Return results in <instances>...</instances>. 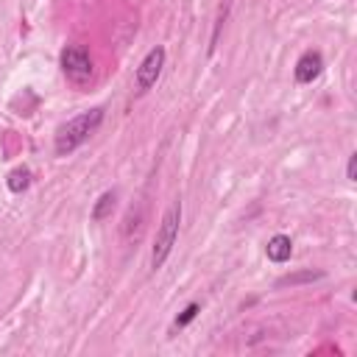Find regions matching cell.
Wrapping results in <instances>:
<instances>
[{"label":"cell","instance_id":"7","mask_svg":"<svg viewBox=\"0 0 357 357\" xmlns=\"http://www.w3.org/2000/svg\"><path fill=\"white\" fill-rule=\"evenodd\" d=\"M8 190L11 192H22V190H28V184H31V170L28 167H14L11 173H8Z\"/></svg>","mask_w":357,"mask_h":357},{"label":"cell","instance_id":"8","mask_svg":"<svg viewBox=\"0 0 357 357\" xmlns=\"http://www.w3.org/2000/svg\"><path fill=\"white\" fill-rule=\"evenodd\" d=\"M114 198H117L114 192H103V195L98 198V204L92 206V220H103V218L114 209Z\"/></svg>","mask_w":357,"mask_h":357},{"label":"cell","instance_id":"11","mask_svg":"<svg viewBox=\"0 0 357 357\" xmlns=\"http://www.w3.org/2000/svg\"><path fill=\"white\" fill-rule=\"evenodd\" d=\"M354 173H357V156H349V167H346L349 181H354Z\"/></svg>","mask_w":357,"mask_h":357},{"label":"cell","instance_id":"10","mask_svg":"<svg viewBox=\"0 0 357 357\" xmlns=\"http://www.w3.org/2000/svg\"><path fill=\"white\" fill-rule=\"evenodd\" d=\"M321 273H312V271H307V273H298V276H284V279H279V284H296V282H304V279H318Z\"/></svg>","mask_w":357,"mask_h":357},{"label":"cell","instance_id":"1","mask_svg":"<svg viewBox=\"0 0 357 357\" xmlns=\"http://www.w3.org/2000/svg\"><path fill=\"white\" fill-rule=\"evenodd\" d=\"M100 123H103V109H89V112H84V114L67 120V123L56 131V153H59V156L73 153L81 142L89 139V134H92Z\"/></svg>","mask_w":357,"mask_h":357},{"label":"cell","instance_id":"5","mask_svg":"<svg viewBox=\"0 0 357 357\" xmlns=\"http://www.w3.org/2000/svg\"><path fill=\"white\" fill-rule=\"evenodd\" d=\"M321 70H324V59H321V53L307 50V53L296 61V81H298V84H312V81L321 75Z\"/></svg>","mask_w":357,"mask_h":357},{"label":"cell","instance_id":"3","mask_svg":"<svg viewBox=\"0 0 357 357\" xmlns=\"http://www.w3.org/2000/svg\"><path fill=\"white\" fill-rule=\"evenodd\" d=\"M61 70L73 84H86L92 78V59L81 45H70L61 50Z\"/></svg>","mask_w":357,"mask_h":357},{"label":"cell","instance_id":"4","mask_svg":"<svg viewBox=\"0 0 357 357\" xmlns=\"http://www.w3.org/2000/svg\"><path fill=\"white\" fill-rule=\"evenodd\" d=\"M162 64H165V47H153V50H148V56L139 61V67H137V89H148V86H153L156 84V78H159V73H162Z\"/></svg>","mask_w":357,"mask_h":357},{"label":"cell","instance_id":"9","mask_svg":"<svg viewBox=\"0 0 357 357\" xmlns=\"http://www.w3.org/2000/svg\"><path fill=\"white\" fill-rule=\"evenodd\" d=\"M198 310H201L198 304H187V307H184V312L176 318V329H184V326H187V324H190V321L198 315Z\"/></svg>","mask_w":357,"mask_h":357},{"label":"cell","instance_id":"2","mask_svg":"<svg viewBox=\"0 0 357 357\" xmlns=\"http://www.w3.org/2000/svg\"><path fill=\"white\" fill-rule=\"evenodd\" d=\"M178 220H181V204L176 201V204L167 206V212H165V218L156 229V240H153V251H151V268L153 271L162 268V262L167 259V254H170V248L178 237Z\"/></svg>","mask_w":357,"mask_h":357},{"label":"cell","instance_id":"6","mask_svg":"<svg viewBox=\"0 0 357 357\" xmlns=\"http://www.w3.org/2000/svg\"><path fill=\"white\" fill-rule=\"evenodd\" d=\"M265 254H268L271 262H287L290 254H293V243H290V237H287V234H273V237L268 240Z\"/></svg>","mask_w":357,"mask_h":357}]
</instances>
